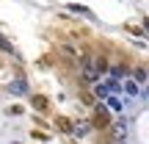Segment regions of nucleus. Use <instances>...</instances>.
Wrapping results in <instances>:
<instances>
[{
  "instance_id": "obj_12",
  "label": "nucleus",
  "mask_w": 149,
  "mask_h": 144,
  "mask_svg": "<svg viewBox=\"0 0 149 144\" xmlns=\"http://www.w3.org/2000/svg\"><path fill=\"white\" fill-rule=\"evenodd\" d=\"M133 80H135V83H144V80H146V72L144 70H135L133 72Z\"/></svg>"
},
{
  "instance_id": "obj_7",
  "label": "nucleus",
  "mask_w": 149,
  "mask_h": 144,
  "mask_svg": "<svg viewBox=\"0 0 149 144\" xmlns=\"http://www.w3.org/2000/svg\"><path fill=\"white\" fill-rule=\"evenodd\" d=\"M88 130H91V122H77L72 128V133L74 136H88Z\"/></svg>"
},
{
  "instance_id": "obj_6",
  "label": "nucleus",
  "mask_w": 149,
  "mask_h": 144,
  "mask_svg": "<svg viewBox=\"0 0 149 144\" xmlns=\"http://www.w3.org/2000/svg\"><path fill=\"white\" fill-rule=\"evenodd\" d=\"M66 8L72 11V14H83V17H94V11L91 8H86V6H80V3H69Z\"/></svg>"
},
{
  "instance_id": "obj_3",
  "label": "nucleus",
  "mask_w": 149,
  "mask_h": 144,
  "mask_svg": "<svg viewBox=\"0 0 149 144\" xmlns=\"http://www.w3.org/2000/svg\"><path fill=\"white\" fill-rule=\"evenodd\" d=\"M6 89H8V94H17V97L28 94V83H25V80H11Z\"/></svg>"
},
{
  "instance_id": "obj_10",
  "label": "nucleus",
  "mask_w": 149,
  "mask_h": 144,
  "mask_svg": "<svg viewBox=\"0 0 149 144\" xmlns=\"http://www.w3.org/2000/svg\"><path fill=\"white\" fill-rule=\"evenodd\" d=\"M33 108H36V111H44V108H47V97L36 94V97H33Z\"/></svg>"
},
{
  "instance_id": "obj_13",
  "label": "nucleus",
  "mask_w": 149,
  "mask_h": 144,
  "mask_svg": "<svg viewBox=\"0 0 149 144\" xmlns=\"http://www.w3.org/2000/svg\"><path fill=\"white\" fill-rule=\"evenodd\" d=\"M0 50H6V53H14V47H11V44H8V42H6V39H3V36H0Z\"/></svg>"
},
{
  "instance_id": "obj_11",
  "label": "nucleus",
  "mask_w": 149,
  "mask_h": 144,
  "mask_svg": "<svg viewBox=\"0 0 149 144\" xmlns=\"http://www.w3.org/2000/svg\"><path fill=\"white\" fill-rule=\"evenodd\" d=\"M94 91H97V97H100V100H105V97L111 94V91H108V86H105V83H97V86H94Z\"/></svg>"
},
{
  "instance_id": "obj_8",
  "label": "nucleus",
  "mask_w": 149,
  "mask_h": 144,
  "mask_svg": "<svg viewBox=\"0 0 149 144\" xmlns=\"http://www.w3.org/2000/svg\"><path fill=\"white\" fill-rule=\"evenodd\" d=\"M105 86H108V91H111V94H119V91H122V80H116V78H108Z\"/></svg>"
},
{
  "instance_id": "obj_1",
  "label": "nucleus",
  "mask_w": 149,
  "mask_h": 144,
  "mask_svg": "<svg viewBox=\"0 0 149 144\" xmlns=\"http://www.w3.org/2000/svg\"><path fill=\"white\" fill-rule=\"evenodd\" d=\"M83 80L86 83L100 80V64H97V58H83Z\"/></svg>"
},
{
  "instance_id": "obj_5",
  "label": "nucleus",
  "mask_w": 149,
  "mask_h": 144,
  "mask_svg": "<svg viewBox=\"0 0 149 144\" xmlns=\"http://www.w3.org/2000/svg\"><path fill=\"white\" fill-rule=\"evenodd\" d=\"M122 89H124V94H127V97H138L141 94V86L135 83V80H124Z\"/></svg>"
},
{
  "instance_id": "obj_9",
  "label": "nucleus",
  "mask_w": 149,
  "mask_h": 144,
  "mask_svg": "<svg viewBox=\"0 0 149 144\" xmlns=\"http://www.w3.org/2000/svg\"><path fill=\"white\" fill-rule=\"evenodd\" d=\"M108 72H111V78H116V80H122L124 78V75H127V70H124V67H108Z\"/></svg>"
},
{
  "instance_id": "obj_14",
  "label": "nucleus",
  "mask_w": 149,
  "mask_h": 144,
  "mask_svg": "<svg viewBox=\"0 0 149 144\" xmlns=\"http://www.w3.org/2000/svg\"><path fill=\"white\" fill-rule=\"evenodd\" d=\"M144 28H146V33H149V17H144Z\"/></svg>"
},
{
  "instance_id": "obj_15",
  "label": "nucleus",
  "mask_w": 149,
  "mask_h": 144,
  "mask_svg": "<svg viewBox=\"0 0 149 144\" xmlns=\"http://www.w3.org/2000/svg\"><path fill=\"white\" fill-rule=\"evenodd\" d=\"M144 91H146V97H149V83H146V89H144Z\"/></svg>"
},
{
  "instance_id": "obj_16",
  "label": "nucleus",
  "mask_w": 149,
  "mask_h": 144,
  "mask_svg": "<svg viewBox=\"0 0 149 144\" xmlns=\"http://www.w3.org/2000/svg\"><path fill=\"white\" fill-rule=\"evenodd\" d=\"M119 144H127V141H119Z\"/></svg>"
},
{
  "instance_id": "obj_2",
  "label": "nucleus",
  "mask_w": 149,
  "mask_h": 144,
  "mask_svg": "<svg viewBox=\"0 0 149 144\" xmlns=\"http://www.w3.org/2000/svg\"><path fill=\"white\" fill-rule=\"evenodd\" d=\"M127 130H130V122H127L124 117H119L116 122H113V136H116L119 141H124V139H127Z\"/></svg>"
},
{
  "instance_id": "obj_4",
  "label": "nucleus",
  "mask_w": 149,
  "mask_h": 144,
  "mask_svg": "<svg viewBox=\"0 0 149 144\" xmlns=\"http://www.w3.org/2000/svg\"><path fill=\"white\" fill-rule=\"evenodd\" d=\"M105 100H108V105H111L113 111H124V108L130 105V100H124V103H122V97H119V94H108Z\"/></svg>"
}]
</instances>
